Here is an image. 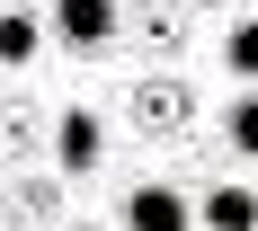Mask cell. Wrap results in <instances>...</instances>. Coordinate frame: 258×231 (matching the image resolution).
Wrapping results in <instances>:
<instances>
[{"label": "cell", "instance_id": "obj_5", "mask_svg": "<svg viewBox=\"0 0 258 231\" xmlns=\"http://www.w3.org/2000/svg\"><path fill=\"white\" fill-rule=\"evenodd\" d=\"M196 222L205 231H258V196L249 187H214L205 205H196Z\"/></svg>", "mask_w": 258, "mask_h": 231}, {"label": "cell", "instance_id": "obj_2", "mask_svg": "<svg viewBox=\"0 0 258 231\" xmlns=\"http://www.w3.org/2000/svg\"><path fill=\"white\" fill-rule=\"evenodd\" d=\"M53 160H62L72 178H89V169L107 160V133H98V116H89V107H72V116L53 125Z\"/></svg>", "mask_w": 258, "mask_h": 231}, {"label": "cell", "instance_id": "obj_3", "mask_svg": "<svg viewBox=\"0 0 258 231\" xmlns=\"http://www.w3.org/2000/svg\"><path fill=\"white\" fill-rule=\"evenodd\" d=\"M187 222H196V205L178 187H134L125 196V231H187Z\"/></svg>", "mask_w": 258, "mask_h": 231}, {"label": "cell", "instance_id": "obj_6", "mask_svg": "<svg viewBox=\"0 0 258 231\" xmlns=\"http://www.w3.org/2000/svg\"><path fill=\"white\" fill-rule=\"evenodd\" d=\"M36 45H45V27L27 18V9H0V71H18Z\"/></svg>", "mask_w": 258, "mask_h": 231}, {"label": "cell", "instance_id": "obj_9", "mask_svg": "<svg viewBox=\"0 0 258 231\" xmlns=\"http://www.w3.org/2000/svg\"><path fill=\"white\" fill-rule=\"evenodd\" d=\"M196 9H223V0H196Z\"/></svg>", "mask_w": 258, "mask_h": 231}, {"label": "cell", "instance_id": "obj_4", "mask_svg": "<svg viewBox=\"0 0 258 231\" xmlns=\"http://www.w3.org/2000/svg\"><path fill=\"white\" fill-rule=\"evenodd\" d=\"M134 125L143 133H178L187 125V89L178 80H143V89H134Z\"/></svg>", "mask_w": 258, "mask_h": 231}, {"label": "cell", "instance_id": "obj_8", "mask_svg": "<svg viewBox=\"0 0 258 231\" xmlns=\"http://www.w3.org/2000/svg\"><path fill=\"white\" fill-rule=\"evenodd\" d=\"M223 142H232V151H249V160H258V98H240L232 116H223Z\"/></svg>", "mask_w": 258, "mask_h": 231}, {"label": "cell", "instance_id": "obj_1", "mask_svg": "<svg viewBox=\"0 0 258 231\" xmlns=\"http://www.w3.org/2000/svg\"><path fill=\"white\" fill-rule=\"evenodd\" d=\"M45 27H53V45H72V53H98V45H116L125 9H116V0H53V9H45Z\"/></svg>", "mask_w": 258, "mask_h": 231}, {"label": "cell", "instance_id": "obj_7", "mask_svg": "<svg viewBox=\"0 0 258 231\" xmlns=\"http://www.w3.org/2000/svg\"><path fill=\"white\" fill-rule=\"evenodd\" d=\"M223 71H240V80H258V18H240L232 36H223Z\"/></svg>", "mask_w": 258, "mask_h": 231}]
</instances>
